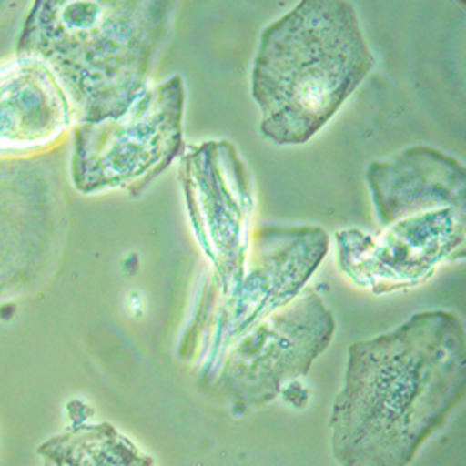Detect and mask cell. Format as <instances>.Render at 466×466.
I'll return each mask as SVG.
<instances>
[{
    "instance_id": "52a82bcc",
    "label": "cell",
    "mask_w": 466,
    "mask_h": 466,
    "mask_svg": "<svg viewBox=\"0 0 466 466\" xmlns=\"http://www.w3.org/2000/svg\"><path fill=\"white\" fill-rule=\"evenodd\" d=\"M464 209H437L401 218L379 231L336 233L339 273L375 295L418 288L444 263L464 258Z\"/></svg>"
},
{
    "instance_id": "5b68a950",
    "label": "cell",
    "mask_w": 466,
    "mask_h": 466,
    "mask_svg": "<svg viewBox=\"0 0 466 466\" xmlns=\"http://www.w3.org/2000/svg\"><path fill=\"white\" fill-rule=\"evenodd\" d=\"M336 323L314 289L233 339L208 370L218 390L243 414L279 398L325 353Z\"/></svg>"
},
{
    "instance_id": "9c48e42d",
    "label": "cell",
    "mask_w": 466,
    "mask_h": 466,
    "mask_svg": "<svg viewBox=\"0 0 466 466\" xmlns=\"http://www.w3.org/2000/svg\"><path fill=\"white\" fill-rule=\"evenodd\" d=\"M380 228L437 209H464L466 174L451 155L430 147H407L366 172Z\"/></svg>"
},
{
    "instance_id": "8fae6325",
    "label": "cell",
    "mask_w": 466,
    "mask_h": 466,
    "mask_svg": "<svg viewBox=\"0 0 466 466\" xmlns=\"http://www.w3.org/2000/svg\"><path fill=\"white\" fill-rule=\"evenodd\" d=\"M46 466H153L127 437L106 421L76 425L40 448Z\"/></svg>"
},
{
    "instance_id": "7a4b0ae2",
    "label": "cell",
    "mask_w": 466,
    "mask_h": 466,
    "mask_svg": "<svg viewBox=\"0 0 466 466\" xmlns=\"http://www.w3.org/2000/svg\"><path fill=\"white\" fill-rule=\"evenodd\" d=\"M170 12L172 3L157 0H40L15 53L53 71L76 124L118 118L147 88Z\"/></svg>"
},
{
    "instance_id": "ba28073f",
    "label": "cell",
    "mask_w": 466,
    "mask_h": 466,
    "mask_svg": "<svg viewBox=\"0 0 466 466\" xmlns=\"http://www.w3.org/2000/svg\"><path fill=\"white\" fill-rule=\"evenodd\" d=\"M329 248V233L321 226H263L252 233L241 284L213 306L208 370L233 339L291 304Z\"/></svg>"
},
{
    "instance_id": "30bf717a",
    "label": "cell",
    "mask_w": 466,
    "mask_h": 466,
    "mask_svg": "<svg viewBox=\"0 0 466 466\" xmlns=\"http://www.w3.org/2000/svg\"><path fill=\"white\" fill-rule=\"evenodd\" d=\"M71 122L69 101L40 58L15 56L0 64V151L55 142Z\"/></svg>"
},
{
    "instance_id": "6da1fadb",
    "label": "cell",
    "mask_w": 466,
    "mask_h": 466,
    "mask_svg": "<svg viewBox=\"0 0 466 466\" xmlns=\"http://www.w3.org/2000/svg\"><path fill=\"white\" fill-rule=\"evenodd\" d=\"M464 327L446 309L349 347L330 412L339 466H409L464 398Z\"/></svg>"
},
{
    "instance_id": "277c9868",
    "label": "cell",
    "mask_w": 466,
    "mask_h": 466,
    "mask_svg": "<svg viewBox=\"0 0 466 466\" xmlns=\"http://www.w3.org/2000/svg\"><path fill=\"white\" fill-rule=\"evenodd\" d=\"M185 86L179 75L147 86L118 118L76 124L71 179L94 194L122 188L140 198L151 183L183 157Z\"/></svg>"
},
{
    "instance_id": "8992f818",
    "label": "cell",
    "mask_w": 466,
    "mask_h": 466,
    "mask_svg": "<svg viewBox=\"0 0 466 466\" xmlns=\"http://www.w3.org/2000/svg\"><path fill=\"white\" fill-rule=\"evenodd\" d=\"M179 177L194 236L215 267L220 295L229 297L247 273L252 247L250 170L231 142L209 140L183 153Z\"/></svg>"
},
{
    "instance_id": "3957f363",
    "label": "cell",
    "mask_w": 466,
    "mask_h": 466,
    "mask_svg": "<svg viewBox=\"0 0 466 466\" xmlns=\"http://www.w3.org/2000/svg\"><path fill=\"white\" fill-rule=\"evenodd\" d=\"M373 67L351 3L302 0L261 34L252 69L261 135L279 146L314 138Z\"/></svg>"
}]
</instances>
